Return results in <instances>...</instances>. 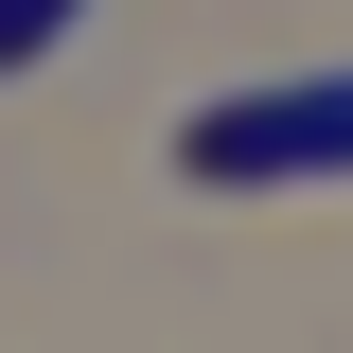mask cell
Here are the masks:
<instances>
[{
    "mask_svg": "<svg viewBox=\"0 0 353 353\" xmlns=\"http://www.w3.org/2000/svg\"><path fill=\"white\" fill-rule=\"evenodd\" d=\"M176 176L212 194H283V176H353V71H301V88H230L176 124Z\"/></svg>",
    "mask_w": 353,
    "mask_h": 353,
    "instance_id": "1",
    "label": "cell"
},
{
    "mask_svg": "<svg viewBox=\"0 0 353 353\" xmlns=\"http://www.w3.org/2000/svg\"><path fill=\"white\" fill-rule=\"evenodd\" d=\"M71 36V0H0V71H18V53H53Z\"/></svg>",
    "mask_w": 353,
    "mask_h": 353,
    "instance_id": "2",
    "label": "cell"
}]
</instances>
